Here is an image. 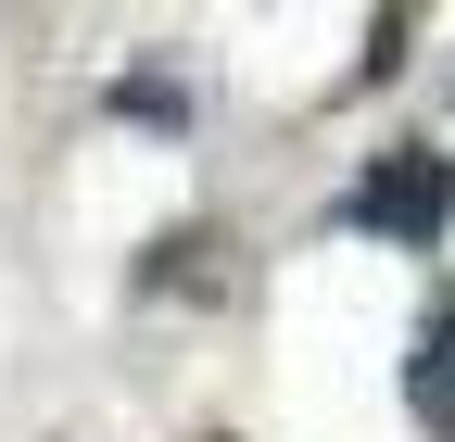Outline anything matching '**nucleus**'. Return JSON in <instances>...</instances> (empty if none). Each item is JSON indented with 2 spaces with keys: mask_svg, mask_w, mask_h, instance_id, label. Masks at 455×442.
Wrapping results in <instances>:
<instances>
[{
  "mask_svg": "<svg viewBox=\"0 0 455 442\" xmlns=\"http://www.w3.org/2000/svg\"><path fill=\"white\" fill-rule=\"evenodd\" d=\"M405 392H418L430 442H455V304H430V316H418V354H405Z\"/></svg>",
  "mask_w": 455,
  "mask_h": 442,
  "instance_id": "f03ea898",
  "label": "nucleus"
},
{
  "mask_svg": "<svg viewBox=\"0 0 455 442\" xmlns=\"http://www.w3.org/2000/svg\"><path fill=\"white\" fill-rule=\"evenodd\" d=\"M341 228H367V241H443L455 228V152H379L355 190H341Z\"/></svg>",
  "mask_w": 455,
  "mask_h": 442,
  "instance_id": "f257e3e1",
  "label": "nucleus"
}]
</instances>
